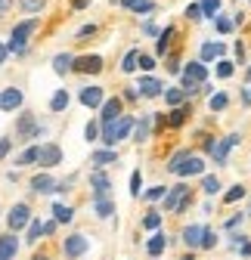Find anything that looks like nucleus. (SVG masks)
Here are the masks:
<instances>
[{"label":"nucleus","mask_w":251,"mask_h":260,"mask_svg":"<svg viewBox=\"0 0 251 260\" xmlns=\"http://www.w3.org/2000/svg\"><path fill=\"white\" fill-rule=\"evenodd\" d=\"M168 171L177 174V177H193V174H202V171H205V161H202L199 155H190V152H177V155L171 158Z\"/></svg>","instance_id":"f257e3e1"},{"label":"nucleus","mask_w":251,"mask_h":260,"mask_svg":"<svg viewBox=\"0 0 251 260\" xmlns=\"http://www.w3.org/2000/svg\"><path fill=\"white\" fill-rule=\"evenodd\" d=\"M205 78H208L205 65L202 62H190V65H186V72H183V93L193 96L199 90V84H205Z\"/></svg>","instance_id":"f03ea898"},{"label":"nucleus","mask_w":251,"mask_h":260,"mask_svg":"<svg viewBox=\"0 0 251 260\" xmlns=\"http://www.w3.org/2000/svg\"><path fill=\"white\" fill-rule=\"evenodd\" d=\"M38 28V22L35 19H25L22 25H16L13 28V41H10V50L13 53H25V41H28V35Z\"/></svg>","instance_id":"7ed1b4c3"},{"label":"nucleus","mask_w":251,"mask_h":260,"mask_svg":"<svg viewBox=\"0 0 251 260\" xmlns=\"http://www.w3.org/2000/svg\"><path fill=\"white\" fill-rule=\"evenodd\" d=\"M186 199H190V189H186L183 183L174 186V189H168V192H165V211H168V214H177V211L186 205Z\"/></svg>","instance_id":"20e7f679"},{"label":"nucleus","mask_w":251,"mask_h":260,"mask_svg":"<svg viewBox=\"0 0 251 260\" xmlns=\"http://www.w3.org/2000/svg\"><path fill=\"white\" fill-rule=\"evenodd\" d=\"M236 143H239V137H236V134H233V137H227V140H211V143H208V152L214 155L217 165H227V152H230Z\"/></svg>","instance_id":"39448f33"},{"label":"nucleus","mask_w":251,"mask_h":260,"mask_svg":"<svg viewBox=\"0 0 251 260\" xmlns=\"http://www.w3.org/2000/svg\"><path fill=\"white\" fill-rule=\"evenodd\" d=\"M28 223H31V211H28V205H16V208L10 211V230L19 233V230H25Z\"/></svg>","instance_id":"423d86ee"},{"label":"nucleus","mask_w":251,"mask_h":260,"mask_svg":"<svg viewBox=\"0 0 251 260\" xmlns=\"http://www.w3.org/2000/svg\"><path fill=\"white\" fill-rule=\"evenodd\" d=\"M72 69H78L84 75H97V72H103V59L100 56H81V59H72Z\"/></svg>","instance_id":"0eeeda50"},{"label":"nucleus","mask_w":251,"mask_h":260,"mask_svg":"<svg viewBox=\"0 0 251 260\" xmlns=\"http://www.w3.org/2000/svg\"><path fill=\"white\" fill-rule=\"evenodd\" d=\"M38 161L44 168H53V165H59L62 161V152H59V146L56 143H47V146H41L38 149Z\"/></svg>","instance_id":"6e6552de"},{"label":"nucleus","mask_w":251,"mask_h":260,"mask_svg":"<svg viewBox=\"0 0 251 260\" xmlns=\"http://www.w3.org/2000/svg\"><path fill=\"white\" fill-rule=\"evenodd\" d=\"M19 106H22V93L16 87H10V90L0 93V109H4V112H16Z\"/></svg>","instance_id":"1a4fd4ad"},{"label":"nucleus","mask_w":251,"mask_h":260,"mask_svg":"<svg viewBox=\"0 0 251 260\" xmlns=\"http://www.w3.org/2000/svg\"><path fill=\"white\" fill-rule=\"evenodd\" d=\"M81 103H84L87 109L103 106V87H84V90H81Z\"/></svg>","instance_id":"9d476101"},{"label":"nucleus","mask_w":251,"mask_h":260,"mask_svg":"<svg viewBox=\"0 0 251 260\" xmlns=\"http://www.w3.org/2000/svg\"><path fill=\"white\" fill-rule=\"evenodd\" d=\"M87 251V239L84 236H69L66 239V257H81Z\"/></svg>","instance_id":"9b49d317"},{"label":"nucleus","mask_w":251,"mask_h":260,"mask_svg":"<svg viewBox=\"0 0 251 260\" xmlns=\"http://www.w3.org/2000/svg\"><path fill=\"white\" fill-rule=\"evenodd\" d=\"M90 186H93V192H97V199H106V192H109V177H106L103 171H93V174H90Z\"/></svg>","instance_id":"f8f14e48"},{"label":"nucleus","mask_w":251,"mask_h":260,"mask_svg":"<svg viewBox=\"0 0 251 260\" xmlns=\"http://www.w3.org/2000/svg\"><path fill=\"white\" fill-rule=\"evenodd\" d=\"M16 251H19L16 236H4V239H0V260H13V257H16Z\"/></svg>","instance_id":"ddd939ff"},{"label":"nucleus","mask_w":251,"mask_h":260,"mask_svg":"<svg viewBox=\"0 0 251 260\" xmlns=\"http://www.w3.org/2000/svg\"><path fill=\"white\" fill-rule=\"evenodd\" d=\"M31 189L35 192H56V180L50 174H38L35 180H31Z\"/></svg>","instance_id":"4468645a"},{"label":"nucleus","mask_w":251,"mask_h":260,"mask_svg":"<svg viewBox=\"0 0 251 260\" xmlns=\"http://www.w3.org/2000/svg\"><path fill=\"white\" fill-rule=\"evenodd\" d=\"M134 130V118H128V115H121V118H115V143L118 140H124Z\"/></svg>","instance_id":"2eb2a0df"},{"label":"nucleus","mask_w":251,"mask_h":260,"mask_svg":"<svg viewBox=\"0 0 251 260\" xmlns=\"http://www.w3.org/2000/svg\"><path fill=\"white\" fill-rule=\"evenodd\" d=\"M137 90H140L143 96H149V100H152V96H159V93H162L165 87H162V81H155V78H143Z\"/></svg>","instance_id":"dca6fc26"},{"label":"nucleus","mask_w":251,"mask_h":260,"mask_svg":"<svg viewBox=\"0 0 251 260\" xmlns=\"http://www.w3.org/2000/svg\"><path fill=\"white\" fill-rule=\"evenodd\" d=\"M115 118H121V100L118 96L103 103V121H115Z\"/></svg>","instance_id":"f3484780"},{"label":"nucleus","mask_w":251,"mask_h":260,"mask_svg":"<svg viewBox=\"0 0 251 260\" xmlns=\"http://www.w3.org/2000/svg\"><path fill=\"white\" fill-rule=\"evenodd\" d=\"M183 242L190 245V248H199V242H202V226H186V230H183Z\"/></svg>","instance_id":"a211bd4d"},{"label":"nucleus","mask_w":251,"mask_h":260,"mask_svg":"<svg viewBox=\"0 0 251 260\" xmlns=\"http://www.w3.org/2000/svg\"><path fill=\"white\" fill-rule=\"evenodd\" d=\"M221 56H224V44H205V47H202V62L221 59Z\"/></svg>","instance_id":"6ab92c4d"},{"label":"nucleus","mask_w":251,"mask_h":260,"mask_svg":"<svg viewBox=\"0 0 251 260\" xmlns=\"http://www.w3.org/2000/svg\"><path fill=\"white\" fill-rule=\"evenodd\" d=\"M69 69H72V56H69V53H59V56L53 59V72H56V75H66Z\"/></svg>","instance_id":"aec40b11"},{"label":"nucleus","mask_w":251,"mask_h":260,"mask_svg":"<svg viewBox=\"0 0 251 260\" xmlns=\"http://www.w3.org/2000/svg\"><path fill=\"white\" fill-rule=\"evenodd\" d=\"M115 161H118V152H112V149L93 152V165H115Z\"/></svg>","instance_id":"412c9836"},{"label":"nucleus","mask_w":251,"mask_h":260,"mask_svg":"<svg viewBox=\"0 0 251 260\" xmlns=\"http://www.w3.org/2000/svg\"><path fill=\"white\" fill-rule=\"evenodd\" d=\"M165 245H168V239H165V236H152V239H149V245H146V251H149L152 257H159V254L165 251Z\"/></svg>","instance_id":"4be33fe9"},{"label":"nucleus","mask_w":251,"mask_h":260,"mask_svg":"<svg viewBox=\"0 0 251 260\" xmlns=\"http://www.w3.org/2000/svg\"><path fill=\"white\" fill-rule=\"evenodd\" d=\"M165 100H168V106H183L186 93H183L180 87H171V90H165Z\"/></svg>","instance_id":"5701e85b"},{"label":"nucleus","mask_w":251,"mask_h":260,"mask_svg":"<svg viewBox=\"0 0 251 260\" xmlns=\"http://www.w3.org/2000/svg\"><path fill=\"white\" fill-rule=\"evenodd\" d=\"M66 106H69V93H66V90H56V96L50 100V109H53V112H62Z\"/></svg>","instance_id":"b1692460"},{"label":"nucleus","mask_w":251,"mask_h":260,"mask_svg":"<svg viewBox=\"0 0 251 260\" xmlns=\"http://www.w3.org/2000/svg\"><path fill=\"white\" fill-rule=\"evenodd\" d=\"M19 7H22L25 13H41V10L47 7V0H19Z\"/></svg>","instance_id":"393cba45"},{"label":"nucleus","mask_w":251,"mask_h":260,"mask_svg":"<svg viewBox=\"0 0 251 260\" xmlns=\"http://www.w3.org/2000/svg\"><path fill=\"white\" fill-rule=\"evenodd\" d=\"M53 214H56V220H59V223H72V217H75V211H72V208H66V205H56V208H53Z\"/></svg>","instance_id":"a878e982"},{"label":"nucleus","mask_w":251,"mask_h":260,"mask_svg":"<svg viewBox=\"0 0 251 260\" xmlns=\"http://www.w3.org/2000/svg\"><path fill=\"white\" fill-rule=\"evenodd\" d=\"M97 214H100V217H112V214H115V202H109V199H97Z\"/></svg>","instance_id":"bb28decb"},{"label":"nucleus","mask_w":251,"mask_h":260,"mask_svg":"<svg viewBox=\"0 0 251 260\" xmlns=\"http://www.w3.org/2000/svg\"><path fill=\"white\" fill-rule=\"evenodd\" d=\"M103 143L115 146V121H103Z\"/></svg>","instance_id":"cd10ccee"},{"label":"nucleus","mask_w":251,"mask_h":260,"mask_svg":"<svg viewBox=\"0 0 251 260\" xmlns=\"http://www.w3.org/2000/svg\"><path fill=\"white\" fill-rule=\"evenodd\" d=\"M186 115H190V109H183V106H174V112H171V127H180V124L186 121Z\"/></svg>","instance_id":"c85d7f7f"},{"label":"nucleus","mask_w":251,"mask_h":260,"mask_svg":"<svg viewBox=\"0 0 251 260\" xmlns=\"http://www.w3.org/2000/svg\"><path fill=\"white\" fill-rule=\"evenodd\" d=\"M19 134H25V137L35 134V118H31V115H22L19 118Z\"/></svg>","instance_id":"c756f323"},{"label":"nucleus","mask_w":251,"mask_h":260,"mask_svg":"<svg viewBox=\"0 0 251 260\" xmlns=\"http://www.w3.org/2000/svg\"><path fill=\"white\" fill-rule=\"evenodd\" d=\"M217 10H221V0H202V16H217Z\"/></svg>","instance_id":"7c9ffc66"},{"label":"nucleus","mask_w":251,"mask_h":260,"mask_svg":"<svg viewBox=\"0 0 251 260\" xmlns=\"http://www.w3.org/2000/svg\"><path fill=\"white\" fill-rule=\"evenodd\" d=\"M137 56H140L137 50H131L128 56H124V65H121V69H124V72H128V75H131V72H137Z\"/></svg>","instance_id":"2f4dec72"},{"label":"nucleus","mask_w":251,"mask_h":260,"mask_svg":"<svg viewBox=\"0 0 251 260\" xmlns=\"http://www.w3.org/2000/svg\"><path fill=\"white\" fill-rule=\"evenodd\" d=\"M214 245H217V236L202 226V242H199V248H214Z\"/></svg>","instance_id":"473e14b6"},{"label":"nucleus","mask_w":251,"mask_h":260,"mask_svg":"<svg viewBox=\"0 0 251 260\" xmlns=\"http://www.w3.org/2000/svg\"><path fill=\"white\" fill-rule=\"evenodd\" d=\"M41 236H44V223L31 220V226H28V242H35V239H41Z\"/></svg>","instance_id":"72a5a7b5"},{"label":"nucleus","mask_w":251,"mask_h":260,"mask_svg":"<svg viewBox=\"0 0 251 260\" xmlns=\"http://www.w3.org/2000/svg\"><path fill=\"white\" fill-rule=\"evenodd\" d=\"M239 199H245V186H233V189L227 192V199H224V202L233 205V202H239Z\"/></svg>","instance_id":"f704fd0d"},{"label":"nucleus","mask_w":251,"mask_h":260,"mask_svg":"<svg viewBox=\"0 0 251 260\" xmlns=\"http://www.w3.org/2000/svg\"><path fill=\"white\" fill-rule=\"evenodd\" d=\"M146 137H149V118H143V121L137 124V134H134V140H137V143H143Z\"/></svg>","instance_id":"c9c22d12"},{"label":"nucleus","mask_w":251,"mask_h":260,"mask_svg":"<svg viewBox=\"0 0 251 260\" xmlns=\"http://www.w3.org/2000/svg\"><path fill=\"white\" fill-rule=\"evenodd\" d=\"M159 223H162V214H155V211H149V214H146V220H143L146 230H159Z\"/></svg>","instance_id":"e433bc0d"},{"label":"nucleus","mask_w":251,"mask_h":260,"mask_svg":"<svg viewBox=\"0 0 251 260\" xmlns=\"http://www.w3.org/2000/svg\"><path fill=\"white\" fill-rule=\"evenodd\" d=\"M202 189H205L208 195H217V189H221V180H217V177H205V183H202Z\"/></svg>","instance_id":"4c0bfd02"},{"label":"nucleus","mask_w":251,"mask_h":260,"mask_svg":"<svg viewBox=\"0 0 251 260\" xmlns=\"http://www.w3.org/2000/svg\"><path fill=\"white\" fill-rule=\"evenodd\" d=\"M124 7H128V10H137V13H146V10H149V0H124Z\"/></svg>","instance_id":"58836bf2"},{"label":"nucleus","mask_w":251,"mask_h":260,"mask_svg":"<svg viewBox=\"0 0 251 260\" xmlns=\"http://www.w3.org/2000/svg\"><path fill=\"white\" fill-rule=\"evenodd\" d=\"M171 38H174V28H165V35L159 38V47H155V50L165 53V50H168V44H171Z\"/></svg>","instance_id":"ea45409f"},{"label":"nucleus","mask_w":251,"mask_h":260,"mask_svg":"<svg viewBox=\"0 0 251 260\" xmlns=\"http://www.w3.org/2000/svg\"><path fill=\"white\" fill-rule=\"evenodd\" d=\"M31 161H38V149H35V146L25 149V152L19 155V165H31Z\"/></svg>","instance_id":"a19ab883"},{"label":"nucleus","mask_w":251,"mask_h":260,"mask_svg":"<svg viewBox=\"0 0 251 260\" xmlns=\"http://www.w3.org/2000/svg\"><path fill=\"white\" fill-rule=\"evenodd\" d=\"M211 109H214V112H224V109H227V96H224V93L211 96Z\"/></svg>","instance_id":"79ce46f5"},{"label":"nucleus","mask_w":251,"mask_h":260,"mask_svg":"<svg viewBox=\"0 0 251 260\" xmlns=\"http://www.w3.org/2000/svg\"><path fill=\"white\" fill-rule=\"evenodd\" d=\"M217 75H221V78H230V75H233V62L221 59V62H217Z\"/></svg>","instance_id":"37998d69"},{"label":"nucleus","mask_w":251,"mask_h":260,"mask_svg":"<svg viewBox=\"0 0 251 260\" xmlns=\"http://www.w3.org/2000/svg\"><path fill=\"white\" fill-rule=\"evenodd\" d=\"M165 192H168L165 186H155V189L146 192V199H149V202H159V199H165Z\"/></svg>","instance_id":"c03bdc74"},{"label":"nucleus","mask_w":251,"mask_h":260,"mask_svg":"<svg viewBox=\"0 0 251 260\" xmlns=\"http://www.w3.org/2000/svg\"><path fill=\"white\" fill-rule=\"evenodd\" d=\"M137 65H140V69H146V72H149V69H155V59H152V56H143V53H140V56H137Z\"/></svg>","instance_id":"a18cd8bd"},{"label":"nucleus","mask_w":251,"mask_h":260,"mask_svg":"<svg viewBox=\"0 0 251 260\" xmlns=\"http://www.w3.org/2000/svg\"><path fill=\"white\" fill-rule=\"evenodd\" d=\"M140 189H143V177H140V171H137V174L131 177V192H134V195H140Z\"/></svg>","instance_id":"49530a36"},{"label":"nucleus","mask_w":251,"mask_h":260,"mask_svg":"<svg viewBox=\"0 0 251 260\" xmlns=\"http://www.w3.org/2000/svg\"><path fill=\"white\" fill-rule=\"evenodd\" d=\"M217 31H221V35H230V31H233V22H230V19H217Z\"/></svg>","instance_id":"de8ad7c7"},{"label":"nucleus","mask_w":251,"mask_h":260,"mask_svg":"<svg viewBox=\"0 0 251 260\" xmlns=\"http://www.w3.org/2000/svg\"><path fill=\"white\" fill-rule=\"evenodd\" d=\"M10 149H13V143H10V140H0V161L10 155Z\"/></svg>","instance_id":"09e8293b"},{"label":"nucleus","mask_w":251,"mask_h":260,"mask_svg":"<svg viewBox=\"0 0 251 260\" xmlns=\"http://www.w3.org/2000/svg\"><path fill=\"white\" fill-rule=\"evenodd\" d=\"M97 134H100V127H97V124H87V130H84V137H87V140H97Z\"/></svg>","instance_id":"8fccbe9b"},{"label":"nucleus","mask_w":251,"mask_h":260,"mask_svg":"<svg viewBox=\"0 0 251 260\" xmlns=\"http://www.w3.org/2000/svg\"><path fill=\"white\" fill-rule=\"evenodd\" d=\"M186 16H190V19H202V7H199V4H193L190 10H186Z\"/></svg>","instance_id":"3c124183"},{"label":"nucleus","mask_w":251,"mask_h":260,"mask_svg":"<svg viewBox=\"0 0 251 260\" xmlns=\"http://www.w3.org/2000/svg\"><path fill=\"white\" fill-rule=\"evenodd\" d=\"M13 7V0H0V13H4V10H10Z\"/></svg>","instance_id":"603ef678"},{"label":"nucleus","mask_w":251,"mask_h":260,"mask_svg":"<svg viewBox=\"0 0 251 260\" xmlns=\"http://www.w3.org/2000/svg\"><path fill=\"white\" fill-rule=\"evenodd\" d=\"M4 62H7V47L0 44V65H4Z\"/></svg>","instance_id":"864d4df0"},{"label":"nucleus","mask_w":251,"mask_h":260,"mask_svg":"<svg viewBox=\"0 0 251 260\" xmlns=\"http://www.w3.org/2000/svg\"><path fill=\"white\" fill-rule=\"evenodd\" d=\"M75 7H78V10H81V7H87V0H75Z\"/></svg>","instance_id":"5fc2aeb1"},{"label":"nucleus","mask_w":251,"mask_h":260,"mask_svg":"<svg viewBox=\"0 0 251 260\" xmlns=\"http://www.w3.org/2000/svg\"><path fill=\"white\" fill-rule=\"evenodd\" d=\"M245 103H251V87H248V90H245Z\"/></svg>","instance_id":"6e6d98bb"},{"label":"nucleus","mask_w":251,"mask_h":260,"mask_svg":"<svg viewBox=\"0 0 251 260\" xmlns=\"http://www.w3.org/2000/svg\"><path fill=\"white\" fill-rule=\"evenodd\" d=\"M35 260H50V257H47V254H38V257H35Z\"/></svg>","instance_id":"4d7b16f0"},{"label":"nucleus","mask_w":251,"mask_h":260,"mask_svg":"<svg viewBox=\"0 0 251 260\" xmlns=\"http://www.w3.org/2000/svg\"><path fill=\"white\" fill-rule=\"evenodd\" d=\"M186 260H193V254H190V257H186Z\"/></svg>","instance_id":"13d9d810"}]
</instances>
